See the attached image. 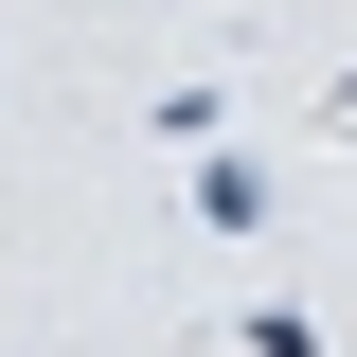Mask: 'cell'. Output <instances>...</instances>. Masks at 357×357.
Wrapping results in <instances>:
<instances>
[{"instance_id": "1", "label": "cell", "mask_w": 357, "mask_h": 357, "mask_svg": "<svg viewBox=\"0 0 357 357\" xmlns=\"http://www.w3.org/2000/svg\"><path fill=\"white\" fill-rule=\"evenodd\" d=\"M178 215L215 232V250H268V215H286V178H268L250 143H197V161H178Z\"/></svg>"}, {"instance_id": "2", "label": "cell", "mask_w": 357, "mask_h": 357, "mask_svg": "<svg viewBox=\"0 0 357 357\" xmlns=\"http://www.w3.org/2000/svg\"><path fill=\"white\" fill-rule=\"evenodd\" d=\"M143 143H161V161H197V143H232V89H215V72H178L161 107H143Z\"/></svg>"}, {"instance_id": "3", "label": "cell", "mask_w": 357, "mask_h": 357, "mask_svg": "<svg viewBox=\"0 0 357 357\" xmlns=\"http://www.w3.org/2000/svg\"><path fill=\"white\" fill-rule=\"evenodd\" d=\"M321 143H340V161H357V72H321Z\"/></svg>"}]
</instances>
